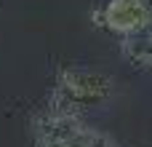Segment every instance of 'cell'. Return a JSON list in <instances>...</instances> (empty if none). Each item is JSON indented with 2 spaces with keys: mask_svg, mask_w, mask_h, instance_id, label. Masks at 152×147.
<instances>
[{
  "mask_svg": "<svg viewBox=\"0 0 152 147\" xmlns=\"http://www.w3.org/2000/svg\"><path fill=\"white\" fill-rule=\"evenodd\" d=\"M115 83L110 75L96 72V70H77V67H67L59 72L53 96L48 102L51 110L64 112V115H80L91 107H99L104 102L112 99Z\"/></svg>",
  "mask_w": 152,
  "mask_h": 147,
  "instance_id": "obj_1",
  "label": "cell"
},
{
  "mask_svg": "<svg viewBox=\"0 0 152 147\" xmlns=\"http://www.w3.org/2000/svg\"><path fill=\"white\" fill-rule=\"evenodd\" d=\"M96 24L118 32V35H134L152 24V8L144 0H107V5L99 11Z\"/></svg>",
  "mask_w": 152,
  "mask_h": 147,
  "instance_id": "obj_2",
  "label": "cell"
},
{
  "mask_svg": "<svg viewBox=\"0 0 152 147\" xmlns=\"http://www.w3.org/2000/svg\"><path fill=\"white\" fill-rule=\"evenodd\" d=\"M83 118L80 115H64L56 110H45L40 115H35L32 129H35V142H45V145H67L80 129H83Z\"/></svg>",
  "mask_w": 152,
  "mask_h": 147,
  "instance_id": "obj_3",
  "label": "cell"
},
{
  "mask_svg": "<svg viewBox=\"0 0 152 147\" xmlns=\"http://www.w3.org/2000/svg\"><path fill=\"white\" fill-rule=\"evenodd\" d=\"M123 56L134 67H139L144 72H152V29L150 27L123 37Z\"/></svg>",
  "mask_w": 152,
  "mask_h": 147,
  "instance_id": "obj_4",
  "label": "cell"
}]
</instances>
